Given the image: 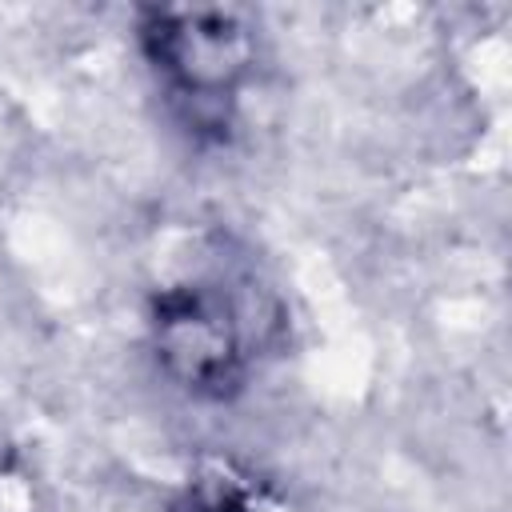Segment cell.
<instances>
[{"label": "cell", "mask_w": 512, "mask_h": 512, "mask_svg": "<svg viewBox=\"0 0 512 512\" xmlns=\"http://www.w3.org/2000/svg\"><path fill=\"white\" fill-rule=\"evenodd\" d=\"M160 356L192 388H220L236 364L232 320L212 296L184 292L160 304Z\"/></svg>", "instance_id": "6da1fadb"}, {"label": "cell", "mask_w": 512, "mask_h": 512, "mask_svg": "<svg viewBox=\"0 0 512 512\" xmlns=\"http://www.w3.org/2000/svg\"><path fill=\"white\" fill-rule=\"evenodd\" d=\"M160 64L188 92H220L244 68V36L228 16H184L164 24Z\"/></svg>", "instance_id": "7a4b0ae2"}]
</instances>
